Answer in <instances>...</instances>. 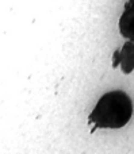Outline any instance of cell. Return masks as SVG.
Masks as SVG:
<instances>
[{"label": "cell", "mask_w": 134, "mask_h": 154, "mask_svg": "<svg viewBox=\"0 0 134 154\" xmlns=\"http://www.w3.org/2000/svg\"><path fill=\"white\" fill-rule=\"evenodd\" d=\"M133 116V101L123 91H110L98 100L95 108L88 116V125L92 131L98 128H122Z\"/></svg>", "instance_id": "cell-1"}, {"label": "cell", "mask_w": 134, "mask_h": 154, "mask_svg": "<svg viewBox=\"0 0 134 154\" xmlns=\"http://www.w3.org/2000/svg\"><path fill=\"white\" fill-rule=\"evenodd\" d=\"M113 66H121L125 75H129L134 69V43L127 41L121 49L115 50L113 56Z\"/></svg>", "instance_id": "cell-2"}, {"label": "cell", "mask_w": 134, "mask_h": 154, "mask_svg": "<svg viewBox=\"0 0 134 154\" xmlns=\"http://www.w3.org/2000/svg\"><path fill=\"white\" fill-rule=\"evenodd\" d=\"M119 31L125 38L134 42V2H127L119 19Z\"/></svg>", "instance_id": "cell-3"}]
</instances>
